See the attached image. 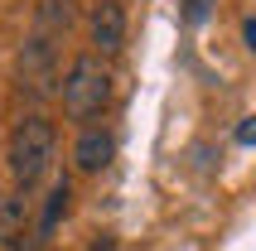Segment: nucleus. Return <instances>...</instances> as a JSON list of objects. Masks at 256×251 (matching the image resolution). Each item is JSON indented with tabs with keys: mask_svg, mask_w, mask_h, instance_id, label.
I'll return each instance as SVG.
<instances>
[{
	"mask_svg": "<svg viewBox=\"0 0 256 251\" xmlns=\"http://www.w3.org/2000/svg\"><path fill=\"white\" fill-rule=\"evenodd\" d=\"M242 39H246V48H256V20H242Z\"/></svg>",
	"mask_w": 256,
	"mask_h": 251,
	"instance_id": "9b49d317",
	"label": "nucleus"
},
{
	"mask_svg": "<svg viewBox=\"0 0 256 251\" xmlns=\"http://www.w3.org/2000/svg\"><path fill=\"white\" fill-rule=\"evenodd\" d=\"M58 92H63V112L72 121H92L112 102V72H106V63L97 54H82V58H72V68Z\"/></svg>",
	"mask_w": 256,
	"mask_h": 251,
	"instance_id": "f257e3e1",
	"label": "nucleus"
},
{
	"mask_svg": "<svg viewBox=\"0 0 256 251\" xmlns=\"http://www.w3.org/2000/svg\"><path fill=\"white\" fill-rule=\"evenodd\" d=\"M112 154H116V136L102 130V126H87L82 136H78V145H72V164L82 169V174H102V169L112 164Z\"/></svg>",
	"mask_w": 256,
	"mask_h": 251,
	"instance_id": "39448f33",
	"label": "nucleus"
},
{
	"mask_svg": "<svg viewBox=\"0 0 256 251\" xmlns=\"http://www.w3.org/2000/svg\"><path fill=\"white\" fill-rule=\"evenodd\" d=\"M54 160V121L44 116H24L10 136V174L14 188H34L44 179V169Z\"/></svg>",
	"mask_w": 256,
	"mask_h": 251,
	"instance_id": "f03ea898",
	"label": "nucleus"
},
{
	"mask_svg": "<svg viewBox=\"0 0 256 251\" xmlns=\"http://www.w3.org/2000/svg\"><path fill=\"white\" fill-rule=\"evenodd\" d=\"M68 203H72V184L68 179H54V188H48V198H44V212H39V242H48L54 237V227L63 222V212H68Z\"/></svg>",
	"mask_w": 256,
	"mask_h": 251,
	"instance_id": "423d86ee",
	"label": "nucleus"
},
{
	"mask_svg": "<svg viewBox=\"0 0 256 251\" xmlns=\"http://www.w3.org/2000/svg\"><path fill=\"white\" fill-rule=\"evenodd\" d=\"M54 68H58V39L34 34V39L24 44V54H20V87L29 82V92H34V97L54 92Z\"/></svg>",
	"mask_w": 256,
	"mask_h": 251,
	"instance_id": "7ed1b4c3",
	"label": "nucleus"
},
{
	"mask_svg": "<svg viewBox=\"0 0 256 251\" xmlns=\"http://www.w3.org/2000/svg\"><path fill=\"white\" fill-rule=\"evenodd\" d=\"M92 44H97L102 58L121 54V44H126V10L116 0H102L97 10H92Z\"/></svg>",
	"mask_w": 256,
	"mask_h": 251,
	"instance_id": "20e7f679",
	"label": "nucleus"
},
{
	"mask_svg": "<svg viewBox=\"0 0 256 251\" xmlns=\"http://www.w3.org/2000/svg\"><path fill=\"white\" fill-rule=\"evenodd\" d=\"M20 232H29V208L20 194H5L0 198V246H10Z\"/></svg>",
	"mask_w": 256,
	"mask_h": 251,
	"instance_id": "0eeeda50",
	"label": "nucleus"
},
{
	"mask_svg": "<svg viewBox=\"0 0 256 251\" xmlns=\"http://www.w3.org/2000/svg\"><path fill=\"white\" fill-rule=\"evenodd\" d=\"M232 140H237V145H256V116H246V121L237 126V136H232Z\"/></svg>",
	"mask_w": 256,
	"mask_h": 251,
	"instance_id": "1a4fd4ad",
	"label": "nucleus"
},
{
	"mask_svg": "<svg viewBox=\"0 0 256 251\" xmlns=\"http://www.w3.org/2000/svg\"><path fill=\"white\" fill-rule=\"evenodd\" d=\"M213 5L218 0H179V20H184V24H208Z\"/></svg>",
	"mask_w": 256,
	"mask_h": 251,
	"instance_id": "6e6552de",
	"label": "nucleus"
},
{
	"mask_svg": "<svg viewBox=\"0 0 256 251\" xmlns=\"http://www.w3.org/2000/svg\"><path fill=\"white\" fill-rule=\"evenodd\" d=\"M87 251H121V246H116V237H106V232H102V237L92 242V246H87Z\"/></svg>",
	"mask_w": 256,
	"mask_h": 251,
	"instance_id": "9d476101",
	"label": "nucleus"
}]
</instances>
